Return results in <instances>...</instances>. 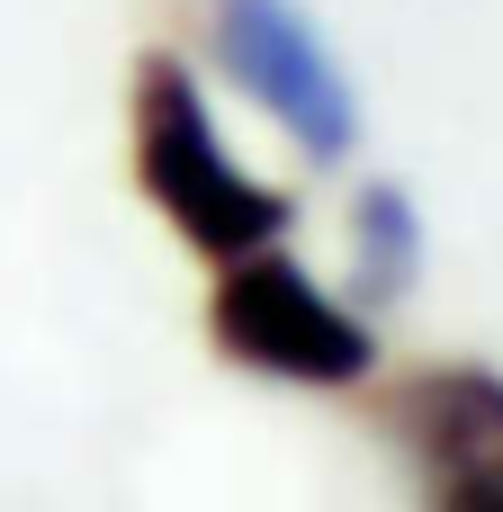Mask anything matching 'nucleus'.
<instances>
[{
    "instance_id": "20e7f679",
    "label": "nucleus",
    "mask_w": 503,
    "mask_h": 512,
    "mask_svg": "<svg viewBox=\"0 0 503 512\" xmlns=\"http://www.w3.org/2000/svg\"><path fill=\"white\" fill-rule=\"evenodd\" d=\"M378 423L414 459L423 512H503V369L423 360L387 387Z\"/></svg>"
},
{
    "instance_id": "7ed1b4c3",
    "label": "nucleus",
    "mask_w": 503,
    "mask_h": 512,
    "mask_svg": "<svg viewBox=\"0 0 503 512\" xmlns=\"http://www.w3.org/2000/svg\"><path fill=\"white\" fill-rule=\"evenodd\" d=\"M207 36H216V63L234 72V90L297 153H315V162L360 153V90L333 63L306 0H207Z\"/></svg>"
},
{
    "instance_id": "39448f33",
    "label": "nucleus",
    "mask_w": 503,
    "mask_h": 512,
    "mask_svg": "<svg viewBox=\"0 0 503 512\" xmlns=\"http://www.w3.org/2000/svg\"><path fill=\"white\" fill-rule=\"evenodd\" d=\"M423 279V207L405 180H360L351 198V306L387 315Z\"/></svg>"
},
{
    "instance_id": "f03ea898",
    "label": "nucleus",
    "mask_w": 503,
    "mask_h": 512,
    "mask_svg": "<svg viewBox=\"0 0 503 512\" xmlns=\"http://www.w3.org/2000/svg\"><path fill=\"white\" fill-rule=\"evenodd\" d=\"M207 342H216L234 369L279 378V387H315V396L378 378V333H369V315H360L351 297H333L324 279H306L279 243L216 270Z\"/></svg>"
},
{
    "instance_id": "f257e3e1",
    "label": "nucleus",
    "mask_w": 503,
    "mask_h": 512,
    "mask_svg": "<svg viewBox=\"0 0 503 512\" xmlns=\"http://www.w3.org/2000/svg\"><path fill=\"white\" fill-rule=\"evenodd\" d=\"M126 144H135V189L153 198V216L198 252V261H243V252H270L288 243L297 225V198L252 180L216 117H207V90L198 72L171 54V45H144L135 54V81H126Z\"/></svg>"
}]
</instances>
